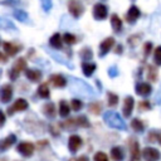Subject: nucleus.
Returning a JSON list of instances; mask_svg holds the SVG:
<instances>
[{
    "label": "nucleus",
    "instance_id": "473e14b6",
    "mask_svg": "<svg viewBox=\"0 0 161 161\" xmlns=\"http://www.w3.org/2000/svg\"><path fill=\"white\" fill-rule=\"evenodd\" d=\"M89 111L93 114H99L101 111H102V104L99 102H93V103L89 104Z\"/></svg>",
    "mask_w": 161,
    "mask_h": 161
},
{
    "label": "nucleus",
    "instance_id": "2f4dec72",
    "mask_svg": "<svg viewBox=\"0 0 161 161\" xmlns=\"http://www.w3.org/2000/svg\"><path fill=\"white\" fill-rule=\"evenodd\" d=\"M75 122H77V126H80V127H84V128H87V127L91 126L89 125V121H88V118L86 116H78L75 118Z\"/></svg>",
    "mask_w": 161,
    "mask_h": 161
},
{
    "label": "nucleus",
    "instance_id": "6ab92c4d",
    "mask_svg": "<svg viewBox=\"0 0 161 161\" xmlns=\"http://www.w3.org/2000/svg\"><path fill=\"white\" fill-rule=\"evenodd\" d=\"M111 158L113 161H123L125 158V152L119 146H114L111 148Z\"/></svg>",
    "mask_w": 161,
    "mask_h": 161
},
{
    "label": "nucleus",
    "instance_id": "0eeeda50",
    "mask_svg": "<svg viewBox=\"0 0 161 161\" xmlns=\"http://www.w3.org/2000/svg\"><path fill=\"white\" fill-rule=\"evenodd\" d=\"M28 106H29V104H28V102H26L24 98H18V99L14 102V104L8 108V114L11 116V114H14V112L25 111V109L28 108Z\"/></svg>",
    "mask_w": 161,
    "mask_h": 161
},
{
    "label": "nucleus",
    "instance_id": "c756f323",
    "mask_svg": "<svg viewBox=\"0 0 161 161\" xmlns=\"http://www.w3.org/2000/svg\"><path fill=\"white\" fill-rule=\"evenodd\" d=\"M107 99H108V106H109V107H114V106H117V103H118V96H117L116 93L108 92V93H107Z\"/></svg>",
    "mask_w": 161,
    "mask_h": 161
},
{
    "label": "nucleus",
    "instance_id": "ea45409f",
    "mask_svg": "<svg viewBox=\"0 0 161 161\" xmlns=\"http://www.w3.org/2000/svg\"><path fill=\"white\" fill-rule=\"evenodd\" d=\"M94 161H109V160H108V156L104 152L98 151V152L94 153Z\"/></svg>",
    "mask_w": 161,
    "mask_h": 161
},
{
    "label": "nucleus",
    "instance_id": "49530a36",
    "mask_svg": "<svg viewBox=\"0 0 161 161\" xmlns=\"http://www.w3.org/2000/svg\"><path fill=\"white\" fill-rule=\"evenodd\" d=\"M72 161H89V160H88L87 156H80V157H78V158H75V160L73 158Z\"/></svg>",
    "mask_w": 161,
    "mask_h": 161
},
{
    "label": "nucleus",
    "instance_id": "79ce46f5",
    "mask_svg": "<svg viewBox=\"0 0 161 161\" xmlns=\"http://www.w3.org/2000/svg\"><path fill=\"white\" fill-rule=\"evenodd\" d=\"M40 4L44 11H49L52 8V0H40Z\"/></svg>",
    "mask_w": 161,
    "mask_h": 161
},
{
    "label": "nucleus",
    "instance_id": "e433bc0d",
    "mask_svg": "<svg viewBox=\"0 0 161 161\" xmlns=\"http://www.w3.org/2000/svg\"><path fill=\"white\" fill-rule=\"evenodd\" d=\"M82 107H83L82 101H79V99H72L70 101V108L73 111H79V109H82Z\"/></svg>",
    "mask_w": 161,
    "mask_h": 161
},
{
    "label": "nucleus",
    "instance_id": "37998d69",
    "mask_svg": "<svg viewBox=\"0 0 161 161\" xmlns=\"http://www.w3.org/2000/svg\"><path fill=\"white\" fill-rule=\"evenodd\" d=\"M108 74H109L111 77H116V75L118 74V72H117V68H116V67H112V68H109V72H108Z\"/></svg>",
    "mask_w": 161,
    "mask_h": 161
},
{
    "label": "nucleus",
    "instance_id": "a878e982",
    "mask_svg": "<svg viewBox=\"0 0 161 161\" xmlns=\"http://www.w3.org/2000/svg\"><path fill=\"white\" fill-rule=\"evenodd\" d=\"M147 79L151 82L157 80V69L155 65H148L147 67Z\"/></svg>",
    "mask_w": 161,
    "mask_h": 161
},
{
    "label": "nucleus",
    "instance_id": "dca6fc26",
    "mask_svg": "<svg viewBox=\"0 0 161 161\" xmlns=\"http://www.w3.org/2000/svg\"><path fill=\"white\" fill-rule=\"evenodd\" d=\"M15 141H16V136L13 135V133L9 135L8 137H5L4 140H0V152L6 151L10 146H13L15 143Z\"/></svg>",
    "mask_w": 161,
    "mask_h": 161
},
{
    "label": "nucleus",
    "instance_id": "a18cd8bd",
    "mask_svg": "<svg viewBox=\"0 0 161 161\" xmlns=\"http://www.w3.org/2000/svg\"><path fill=\"white\" fill-rule=\"evenodd\" d=\"M39 147H44V146H47L48 145V141L47 140H43V141H38V143H36Z\"/></svg>",
    "mask_w": 161,
    "mask_h": 161
},
{
    "label": "nucleus",
    "instance_id": "cd10ccee",
    "mask_svg": "<svg viewBox=\"0 0 161 161\" xmlns=\"http://www.w3.org/2000/svg\"><path fill=\"white\" fill-rule=\"evenodd\" d=\"M0 29H3V30H10V29L15 30L16 28H15V25L10 20L4 19V18H0Z\"/></svg>",
    "mask_w": 161,
    "mask_h": 161
},
{
    "label": "nucleus",
    "instance_id": "8fccbe9b",
    "mask_svg": "<svg viewBox=\"0 0 161 161\" xmlns=\"http://www.w3.org/2000/svg\"><path fill=\"white\" fill-rule=\"evenodd\" d=\"M157 142L161 145V132H158V140H157Z\"/></svg>",
    "mask_w": 161,
    "mask_h": 161
},
{
    "label": "nucleus",
    "instance_id": "39448f33",
    "mask_svg": "<svg viewBox=\"0 0 161 161\" xmlns=\"http://www.w3.org/2000/svg\"><path fill=\"white\" fill-rule=\"evenodd\" d=\"M68 9L74 18H79L84 11V6L79 0H70L68 3Z\"/></svg>",
    "mask_w": 161,
    "mask_h": 161
},
{
    "label": "nucleus",
    "instance_id": "58836bf2",
    "mask_svg": "<svg viewBox=\"0 0 161 161\" xmlns=\"http://www.w3.org/2000/svg\"><path fill=\"white\" fill-rule=\"evenodd\" d=\"M147 140H148V142H156L158 140V132L155 130H151L147 135Z\"/></svg>",
    "mask_w": 161,
    "mask_h": 161
},
{
    "label": "nucleus",
    "instance_id": "a211bd4d",
    "mask_svg": "<svg viewBox=\"0 0 161 161\" xmlns=\"http://www.w3.org/2000/svg\"><path fill=\"white\" fill-rule=\"evenodd\" d=\"M25 75L31 82H39L42 79V77H43L42 72L38 70V69H26L25 70Z\"/></svg>",
    "mask_w": 161,
    "mask_h": 161
},
{
    "label": "nucleus",
    "instance_id": "4468645a",
    "mask_svg": "<svg viewBox=\"0 0 161 161\" xmlns=\"http://www.w3.org/2000/svg\"><path fill=\"white\" fill-rule=\"evenodd\" d=\"M140 15H141L140 9L136 5H132V6H130V9H128V11L126 14V21L130 23V24H133L140 18Z\"/></svg>",
    "mask_w": 161,
    "mask_h": 161
},
{
    "label": "nucleus",
    "instance_id": "423d86ee",
    "mask_svg": "<svg viewBox=\"0 0 161 161\" xmlns=\"http://www.w3.org/2000/svg\"><path fill=\"white\" fill-rule=\"evenodd\" d=\"M108 15V9L104 4L102 3H97L94 6H93V16L96 20H103L106 19Z\"/></svg>",
    "mask_w": 161,
    "mask_h": 161
},
{
    "label": "nucleus",
    "instance_id": "f8f14e48",
    "mask_svg": "<svg viewBox=\"0 0 161 161\" xmlns=\"http://www.w3.org/2000/svg\"><path fill=\"white\" fill-rule=\"evenodd\" d=\"M13 97V86L11 84H4L0 88V101L3 103H8Z\"/></svg>",
    "mask_w": 161,
    "mask_h": 161
},
{
    "label": "nucleus",
    "instance_id": "3c124183",
    "mask_svg": "<svg viewBox=\"0 0 161 161\" xmlns=\"http://www.w3.org/2000/svg\"><path fill=\"white\" fill-rule=\"evenodd\" d=\"M0 161H6V160L5 158H0Z\"/></svg>",
    "mask_w": 161,
    "mask_h": 161
},
{
    "label": "nucleus",
    "instance_id": "4be33fe9",
    "mask_svg": "<svg viewBox=\"0 0 161 161\" xmlns=\"http://www.w3.org/2000/svg\"><path fill=\"white\" fill-rule=\"evenodd\" d=\"M111 25L113 28V30L116 33H119L122 29V20L119 19V16L117 14H112L111 15Z\"/></svg>",
    "mask_w": 161,
    "mask_h": 161
},
{
    "label": "nucleus",
    "instance_id": "72a5a7b5",
    "mask_svg": "<svg viewBox=\"0 0 161 161\" xmlns=\"http://www.w3.org/2000/svg\"><path fill=\"white\" fill-rule=\"evenodd\" d=\"M153 62L156 65H161V45L156 47L153 50Z\"/></svg>",
    "mask_w": 161,
    "mask_h": 161
},
{
    "label": "nucleus",
    "instance_id": "f03ea898",
    "mask_svg": "<svg viewBox=\"0 0 161 161\" xmlns=\"http://www.w3.org/2000/svg\"><path fill=\"white\" fill-rule=\"evenodd\" d=\"M25 68H26V60H25L24 58H19V59H16L15 63L13 64L11 69L9 70V78L13 79V80H15V79L19 77L20 72L24 70Z\"/></svg>",
    "mask_w": 161,
    "mask_h": 161
},
{
    "label": "nucleus",
    "instance_id": "5701e85b",
    "mask_svg": "<svg viewBox=\"0 0 161 161\" xmlns=\"http://www.w3.org/2000/svg\"><path fill=\"white\" fill-rule=\"evenodd\" d=\"M49 43H50V45H52L53 48L60 49V48H62V43H63V36H60V34L55 33V34H53L52 38L49 39Z\"/></svg>",
    "mask_w": 161,
    "mask_h": 161
},
{
    "label": "nucleus",
    "instance_id": "c03bdc74",
    "mask_svg": "<svg viewBox=\"0 0 161 161\" xmlns=\"http://www.w3.org/2000/svg\"><path fill=\"white\" fill-rule=\"evenodd\" d=\"M4 123H5V114H4V112L0 109V127H3Z\"/></svg>",
    "mask_w": 161,
    "mask_h": 161
},
{
    "label": "nucleus",
    "instance_id": "a19ab883",
    "mask_svg": "<svg viewBox=\"0 0 161 161\" xmlns=\"http://www.w3.org/2000/svg\"><path fill=\"white\" fill-rule=\"evenodd\" d=\"M151 50H152V43L151 42L145 43V45H143V57H148Z\"/></svg>",
    "mask_w": 161,
    "mask_h": 161
},
{
    "label": "nucleus",
    "instance_id": "c85d7f7f",
    "mask_svg": "<svg viewBox=\"0 0 161 161\" xmlns=\"http://www.w3.org/2000/svg\"><path fill=\"white\" fill-rule=\"evenodd\" d=\"M92 57H93V53H92V50L89 49V48H83L82 50H80V58H82V60H84V62H88V60H91L92 59Z\"/></svg>",
    "mask_w": 161,
    "mask_h": 161
},
{
    "label": "nucleus",
    "instance_id": "412c9836",
    "mask_svg": "<svg viewBox=\"0 0 161 161\" xmlns=\"http://www.w3.org/2000/svg\"><path fill=\"white\" fill-rule=\"evenodd\" d=\"M43 113L47 116V117H49V118H54L55 117V106H54V103H52V102H48V103H45L44 106H43Z\"/></svg>",
    "mask_w": 161,
    "mask_h": 161
},
{
    "label": "nucleus",
    "instance_id": "f3484780",
    "mask_svg": "<svg viewBox=\"0 0 161 161\" xmlns=\"http://www.w3.org/2000/svg\"><path fill=\"white\" fill-rule=\"evenodd\" d=\"M3 47H4V50H5V53L8 54V55H10V57H13V55H15L19 50H20V48H21V45H19V44H14V43H4L3 44Z\"/></svg>",
    "mask_w": 161,
    "mask_h": 161
},
{
    "label": "nucleus",
    "instance_id": "603ef678",
    "mask_svg": "<svg viewBox=\"0 0 161 161\" xmlns=\"http://www.w3.org/2000/svg\"><path fill=\"white\" fill-rule=\"evenodd\" d=\"M131 161H140V160H131Z\"/></svg>",
    "mask_w": 161,
    "mask_h": 161
},
{
    "label": "nucleus",
    "instance_id": "6e6552de",
    "mask_svg": "<svg viewBox=\"0 0 161 161\" xmlns=\"http://www.w3.org/2000/svg\"><path fill=\"white\" fill-rule=\"evenodd\" d=\"M133 107H135V99L132 96H127L123 101V107H122V113L126 118L131 117L132 114V111H133Z\"/></svg>",
    "mask_w": 161,
    "mask_h": 161
},
{
    "label": "nucleus",
    "instance_id": "9b49d317",
    "mask_svg": "<svg viewBox=\"0 0 161 161\" xmlns=\"http://www.w3.org/2000/svg\"><path fill=\"white\" fill-rule=\"evenodd\" d=\"M135 91H136V93H137L138 96H141V97H147V96L151 94L152 87H151L148 83H146V82H140V83L136 84Z\"/></svg>",
    "mask_w": 161,
    "mask_h": 161
},
{
    "label": "nucleus",
    "instance_id": "2eb2a0df",
    "mask_svg": "<svg viewBox=\"0 0 161 161\" xmlns=\"http://www.w3.org/2000/svg\"><path fill=\"white\" fill-rule=\"evenodd\" d=\"M49 82H50L54 87H57V88L65 87V84H67V79H65L62 74H53V75H50V77H49Z\"/></svg>",
    "mask_w": 161,
    "mask_h": 161
},
{
    "label": "nucleus",
    "instance_id": "7c9ffc66",
    "mask_svg": "<svg viewBox=\"0 0 161 161\" xmlns=\"http://www.w3.org/2000/svg\"><path fill=\"white\" fill-rule=\"evenodd\" d=\"M60 126H62L63 128H65V130H74L75 127H78V126H77V122H75V118L67 119V121H64Z\"/></svg>",
    "mask_w": 161,
    "mask_h": 161
},
{
    "label": "nucleus",
    "instance_id": "bb28decb",
    "mask_svg": "<svg viewBox=\"0 0 161 161\" xmlns=\"http://www.w3.org/2000/svg\"><path fill=\"white\" fill-rule=\"evenodd\" d=\"M38 94L42 97V98H49V88H48V84L47 83H43L38 87Z\"/></svg>",
    "mask_w": 161,
    "mask_h": 161
},
{
    "label": "nucleus",
    "instance_id": "09e8293b",
    "mask_svg": "<svg viewBox=\"0 0 161 161\" xmlns=\"http://www.w3.org/2000/svg\"><path fill=\"white\" fill-rule=\"evenodd\" d=\"M6 60H8V58H6V57H5L4 54H1V53H0V62H3V63H5Z\"/></svg>",
    "mask_w": 161,
    "mask_h": 161
},
{
    "label": "nucleus",
    "instance_id": "7ed1b4c3",
    "mask_svg": "<svg viewBox=\"0 0 161 161\" xmlns=\"http://www.w3.org/2000/svg\"><path fill=\"white\" fill-rule=\"evenodd\" d=\"M141 155H142V157H143L145 161H158L161 158V152L157 148L150 147V146L145 147L142 150Z\"/></svg>",
    "mask_w": 161,
    "mask_h": 161
},
{
    "label": "nucleus",
    "instance_id": "1a4fd4ad",
    "mask_svg": "<svg viewBox=\"0 0 161 161\" xmlns=\"http://www.w3.org/2000/svg\"><path fill=\"white\" fill-rule=\"evenodd\" d=\"M114 45V39L112 36L106 38L101 44H99V57H104Z\"/></svg>",
    "mask_w": 161,
    "mask_h": 161
},
{
    "label": "nucleus",
    "instance_id": "f257e3e1",
    "mask_svg": "<svg viewBox=\"0 0 161 161\" xmlns=\"http://www.w3.org/2000/svg\"><path fill=\"white\" fill-rule=\"evenodd\" d=\"M103 119L109 127H113V128H117V130H126V123L123 122L121 116L118 113L113 112V111L106 112L104 116H103Z\"/></svg>",
    "mask_w": 161,
    "mask_h": 161
},
{
    "label": "nucleus",
    "instance_id": "9d476101",
    "mask_svg": "<svg viewBox=\"0 0 161 161\" xmlns=\"http://www.w3.org/2000/svg\"><path fill=\"white\" fill-rule=\"evenodd\" d=\"M130 153H131V160H140L141 151H140V143L135 138H130Z\"/></svg>",
    "mask_w": 161,
    "mask_h": 161
},
{
    "label": "nucleus",
    "instance_id": "f704fd0d",
    "mask_svg": "<svg viewBox=\"0 0 161 161\" xmlns=\"http://www.w3.org/2000/svg\"><path fill=\"white\" fill-rule=\"evenodd\" d=\"M14 16H15L18 20L23 21V23H25V21L28 20V14H26L24 10H15V11H14Z\"/></svg>",
    "mask_w": 161,
    "mask_h": 161
},
{
    "label": "nucleus",
    "instance_id": "20e7f679",
    "mask_svg": "<svg viewBox=\"0 0 161 161\" xmlns=\"http://www.w3.org/2000/svg\"><path fill=\"white\" fill-rule=\"evenodd\" d=\"M34 150H35V146L31 142H20L16 146V151L24 157H30L34 153Z\"/></svg>",
    "mask_w": 161,
    "mask_h": 161
},
{
    "label": "nucleus",
    "instance_id": "b1692460",
    "mask_svg": "<svg viewBox=\"0 0 161 161\" xmlns=\"http://www.w3.org/2000/svg\"><path fill=\"white\" fill-rule=\"evenodd\" d=\"M131 128L135 132H143L145 131V123L140 118H133L131 121Z\"/></svg>",
    "mask_w": 161,
    "mask_h": 161
},
{
    "label": "nucleus",
    "instance_id": "ddd939ff",
    "mask_svg": "<svg viewBox=\"0 0 161 161\" xmlns=\"http://www.w3.org/2000/svg\"><path fill=\"white\" fill-rule=\"evenodd\" d=\"M82 146V138L78 136V135H72L69 136V140H68V148L70 152H77Z\"/></svg>",
    "mask_w": 161,
    "mask_h": 161
},
{
    "label": "nucleus",
    "instance_id": "4c0bfd02",
    "mask_svg": "<svg viewBox=\"0 0 161 161\" xmlns=\"http://www.w3.org/2000/svg\"><path fill=\"white\" fill-rule=\"evenodd\" d=\"M138 109L140 111H150L151 109V103H150V101H141L140 103H138Z\"/></svg>",
    "mask_w": 161,
    "mask_h": 161
},
{
    "label": "nucleus",
    "instance_id": "c9c22d12",
    "mask_svg": "<svg viewBox=\"0 0 161 161\" xmlns=\"http://www.w3.org/2000/svg\"><path fill=\"white\" fill-rule=\"evenodd\" d=\"M63 40H64L67 44H70V45L77 43L75 35H74V34H70V33H65V34L63 35Z\"/></svg>",
    "mask_w": 161,
    "mask_h": 161
},
{
    "label": "nucleus",
    "instance_id": "393cba45",
    "mask_svg": "<svg viewBox=\"0 0 161 161\" xmlns=\"http://www.w3.org/2000/svg\"><path fill=\"white\" fill-rule=\"evenodd\" d=\"M70 112V107L65 101H60L59 102V114L60 117H67Z\"/></svg>",
    "mask_w": 161,
    "mask_h": 161
},
{
    "label": "nucleus",
    "instance_id": "aec40b11",
    "mask_svg": "<svg viewBox=\"0 0 161 161\" xmlns=\"http://www.w3.org/2000/svg\"><path fill=\"white\" fill-rule=\"evenodd\" d=\"M82 70L86 77H91L96 70V64L91 62H83L82 63Z\"/></svg>",
    "mask_w": 161,
    "mask_h": 161
},
{
    "label": "nucleus",
    "instance_id": "de8ad7c7",
    "mask_svg": "<svg viewBox=\"0 0 161 161\" xmlns=\"http://www.w3.org/2000/svg\"><path fill=\"white\" fill-rule=\"evenodd\" d=\"M122 49H123V48H122V45H117V48H116V50H114V52H116L117 54H121V53H122Z\"/></svg>",
    "mask_w": 161,
    "mask_h": 161
}]
</instances>
